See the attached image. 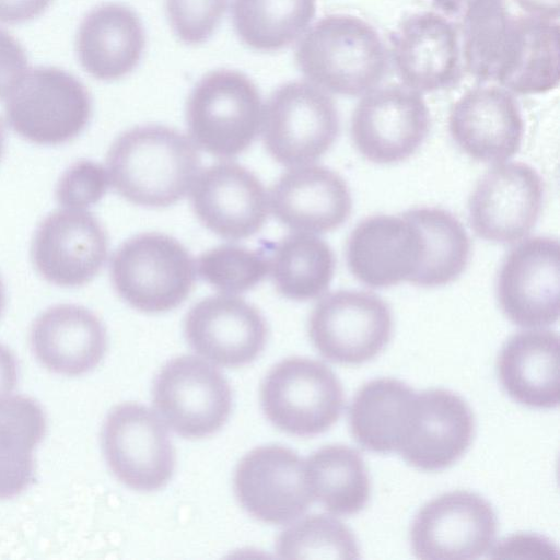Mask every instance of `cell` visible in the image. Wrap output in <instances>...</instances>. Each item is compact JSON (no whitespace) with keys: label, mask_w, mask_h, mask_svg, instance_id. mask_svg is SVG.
Wrapping results in <instances>:
<instances>
[{"label":"cell","mask_w":560,"mask_h":560,"mask_svg":"<svg viewBox=\"0 0 560 560\" xmlns=\"http://www.w3.org/2000/svg\"><path fill=\"white\" fill-rule=\"evenodd\" d=\"M114 189L131 203L161 208L180 200L192 187L201 160L191 139L162 125L126 130L106 159Z\"/></svg>","instance_id":"1"},{"label":"cell","mask_w":560,"mask_h":560,"mask_svg":"<svg viewBox=\"0 0 560 560\" xmlns=\"http://www.w3.org/2000/svg\"><path fill=\"white\" fill-rule=\"evenodd\" d=\"M295 60L322 90L348 96L372 91L389 69L387 49L372 25L348 14L327 15L301 39Z\"/></svg>","instance_id":"2"},{"label":"cell","mask_w":560,"mask_h":560,"mask_svg":"<svg viewBox=\"0 0 560 560\" xmlns=\"http://www.w3.org/2000/svg\"><path fill=\"white\" fill-rule=\"evenodd\" d=\"M110 280L118 295L144 313L179 306L196 280V264L176 238L158 232L125 241L110 260Z\"/></svg>","instance_id":"3"},{"label":"cell","mask_w":560,"mask_h":560,"mask_svg":"<svg viewBox=\"0 0 560 560\" xmlns=\"http://www.w3.org/2000/svg\"><path fill=\"white\" fill-rule=\"evenodd\" d=\"M262 118L257 86L244 73L220 69L192 89L186 121L192 142L218 158H233L256 139Z\"/></svg>","instance_id":"4"},{"label":"cell","mask_w":560,"mask_h":560,"mask_svg":"<svg viewBox=\"0 0 560 560\" xmlns=\"http://www.w3.org/2000/svg\"><path fill=\"white\" fill-rule=\"evenodd\" d=\"M10 127L30 142L66 143L78 137L92 115V98L74 75L55 67L24 73L5 95Z\"/></svg>","instance_id":"5"},{"label":"cell","mask_w":560,"mask_h":560,"mask_svg":"<svg viewBox=\"0 0 560 560\" xmlns=\"http://www.w3.org/2000/svg\"><path fill=\"white\" fill-rule=\"evenodd\" d=\"M262 140L284 166L315 162L335 143L340 129L337 107L320 88L302 81L279 86L262 108Z\"/></svg>","instance_id":"6"},{"label":"cell","mask_w":560,"mask_h":560,"mask_svg":"<svg viewBox=\"0 0 560 560\" xmlns=\"http://www.w3.org/2000/svg\"><path fill=\"white\" fill-rule=\"evenodd\" d=\"M267 419L278 429L298 436L327 431L339 419L345 394L336 374L308 358H288L265 377L260 392Z\"/></svg>","instance_id":"7"},{"label":"cell","mask_w":560,"mask_h":560,"mask_svg":"<svg viewBox=\"0 0 560 560\" xmlns=\"http://www.w3.org/2000/svg\"><path fill=\"white\" fill-rule=\"evenodd\" d=\"M393 317L376 294L340 290L323 298L308 318V336L327 360L361 364L377 357L390 340Z\"/></svg>","instance_id":"8"},{"label":"cell","mask_w":560,"mask_h":560,"mask_svg":"<svg viewBox=\"0 0 560 560\" xmlns=\"http://www.w3.org/2000/svg\"><path fill=\"white\" fill-rule=\"evenodd\" d=\"M153 404L180 436L205 438L228 420L232 392L215 366L197 357L182 355L170 360L156 375Z\"/></svg>","instance_id":"9"},{"label":"cell","mask_w":560,"mask_h":560,"mask_svg":"<svg viewBox=\"0 0 560 560\" xmlns=\"http://www.w3.org/2000/svg\"><path fill=\"white\" fill-rule=\"evenodd\" d=\"M498 521L492 505L470 491H451L427 502L410 528L413 555L424 560H471L492 547Z\"/></svg>","instance_id":"10"},{"label":"cell","mask_w":560,"mask_h":560,"mask_svg":"<svg viewBox=\"0 0 560 560\" xmlns=\"http://www.w3.org/2000/svg\"><path fill=\"white\" fill-rule=\"evenodd\" d=\"M102 446L113 474L133 490H158L173 475L175 453L170 434L145 406H116L104 422Z\"/></svg>","instance_id":"11"},{"label":"cell","mask_w":560,"mask_h":560,"mask_svg":"<svg viewBox=\"0 0 560 560\" xmlns=\"http://www.w3.org/2000/svg\"><path fill=\"white\" fill-rule=\"evenodd\" d=\"M429 129L430 113L423 97L398 84L370 91L351 119L355 148L377 164L407 160L423 143Z\"/></svg>","instance_id":"12"},{"label":"cell","mask_w":560,"mask_h":560,"mask_svg":"<svg viewBox=\"0 0 560 560\" xmlns=\"http://www.w3.org/2000/svg\"><path fill=\"white\" fill-rule=\"evenodd\" d=\"M559 242L535 236L512 248L497 281V298L504 315L525 328L551 326L559 318Z\"/></svg>","instance_id":"13"},{"label":"cell","mask_w":560,"mask_h":560,"mask_svg":"<svg viewBox=\"0 0 560 560\" xmlns=\"http://www.w3.org/2000/svg\"><path fill=\"white\" fill-rule=\"evenodd\" d=\"M542 200L544 182L534 167L500 163L478 180L469 198V222L483 240L514 243L535 226Z\"/></svg>","instance_id":"14"},{"label":"cell","mask_w":560,"mask_h":560,"mask_svg":"<svg viewBox=\"0 0 560 560\" xmlns=\"http://www.w3.org/2000/svg\"><path fill=\"white\" fill-rule=\"evenodd\" d=\"M235 495L253 517L270 524H287L303 515L313 501L305 462L280 445L259 446L238 463Z\"/></svg>","instance_id":"15"},{"label":"cell","mask_w":560,"mask_h":560,"mask_svg":"<svg viewBox=\"0 0 560 560\" xmlns=\"http://www.w3.org/2000/svg\"><path fill=\"white\" fill-rule=\"evenodd\" d=\"M108 238L100 221L80 209L58 210L35 231L32 259L48 282L74 288L90 282L107 258Z\"/></svg>","instance_id":"16"},{"label":"cell","mask_w":560,"mask_h":560,"mask_svg":"<svg viewBox=\"0 0 560 560\" xmlns=\"http://www.w3.org/2000/svg\"><path fill=\"white\" fill-rule=\"evenodd\" d=\"M346 260L351 273L370 288L413 283L423 260L421 232L405 212L368 217L349 235Z\"/></svg>","instance_id":"17"},{"label":"cell","mask_w":560,"mask_h":560,"mask_svg":"<svg viewBox=\"0 0 560 560\" xmlns=\"http://www.w3.org/2000/svg\"><path fill=\"white\" fill-rule=\"evenodd\" d=\"M474 432V413L460 396L443 388L423 390L416 394L397 452L417 469L443 470L465 454Z\"/></svg>","instance_id":"18"},{"label":"cell","mask_w":560,"mask_h":560,"mask_svg":"<svg viewBox=\"0 0 560 560\" xmlns=\"http://www.w3.org/2000/svg\"><path fill=\"white\" fill-rule=\"evenodd\" d=\"M191 206L199 221L228 240L257 233L268 217V195L258 177L234 162L200 172L191 187Z\"/></svg>","instance_id":"19"},{"label":"cell","mask_w":560,"mask_h":560,"mask_svg":"<svg viewBox=\"0 0 560 560\" xmlns=\"http://www.w3.org/2000/svg\"><path fill=\"white\" fill-rule=\"evenodd\" d=\"M184 335L199 355L221 366L236 368L252 362L262 351L267 324L245 300L211 295L188 311Z\"/></svg>","instance_id":"20"},{"label":"cell","mask_w":560,"mask_h":560,"mask_svg":"<svg viewBox=\"0 0 560 560\" xmlns=\"http://www.w3.org/2000/svg\"><path fill=\"white\" fill-rule=\"evenodd\" d=\"M389 39L396 72L405 86L434 92L453 88L462 80L457 31L442 15L412 14Z\"/></svg>","instance_id":"21"},{"label":"cell","mask_w":560,"mask_h":560,"mask_svg":"<svg viewBox=\"0 0 560 560\" xmlns=\"http://www.w3.org/2000/svg\"><path fill=\"white\" fill-rule=\"evenodd\" d=\"M448 129L474 160L501 163L520 150L524 121L515 97L498 86L467 91L452 107Z\"/></svg>","instance_id":"22"},{"label":"cell","mask_w":560,"mask_h":560,"mask_svg":"<svg viewBox=\"0 0 560 560\" xmlns=\"http://www.w3.org/2000/svg\"><path fill=\"white\" fill-rule=\"evenodd\" d=\"M273 215L296 232L326 233L342 225L352 209L345 179L322 165L294 166L270 190Z\"/></svg>","instance_id":"23"},{"label":"cell","mask_w":560,"mask_h":560,"mask_svg":"<svg viewBox=\"0 0 560 560\" xmlns=\"http://www.w3.org/2000/svg\"><path fill=\"white\" fill-rule=\"evenodd\" d=\"M106 346L101 319L75 304L47 308L31 329V347L36 359L49 371L68 376L93 370L103 359Z\"/></svg>","instance_id":"24"},{"label":"cell","mask_w":560,"mask_h":560,"mask_svg":"<svg viewBox=\"0 0 560 560\" xmlns=\"http://www.w3.org/2000/svg\"><path fill=\"white\" fill-rule=\"evenodd\" d=\"M559 336L545 329L511 336L500 350L497 371L505 393L535 409L559 405Z\"/></svg>","instance_id":"25"},{"label":"cell","mask_w":560,"mask_h":560,"mask_svg":"<svg viewBox=\"0 0 560 560\" xmlns=\"http://www.w3.org/2000/svg\"><path fill=\"white\" fill-rule=\"evenodd\" d=\"M145 35L138 15L128 7L106 3L82 21L77 51L81 66L98 80H117L138 65Z\"/></svg>","instance_id":"26"},{"label":"cell","mask_w":560,"mask_h":560,"mask_svg":"<svg viewBox=\"0 0 560 560\" xmlns=\"http://www.w3.org/2000/svg\"><path fill=\"white\" fill-rule=\"evenodd\" d=\"M416 394L396 378L381 377L365 383L349 407V424L357 443L373 453L397 452Z\"/></svg>","instance_id":"27"},{"label":"cell","mask_w":560,"mask_h":560,"mask_svg":"<svg viewBox=\"0 0 560 560\" xmlns=\"http://www.w3.org/2000/svg\"><path fill=\"white\" fill-rule=\"evenodd\" d=\"M46 432V417L32 398L13 396L0 402V499H11L35 479L33 451Z\"/></svg>","instance_id":"28"},{"label":"cell","mask_w":560,"mask_h":560,"mask_svg":"<svg viewBox=\"0 0 560 560\" xmlns=\"http://www.w3.org/2000/svg\"><path fill=\"white\" fill-rule=\"evenodd\" d=\"M313 499L337 515H353L371 495V480L361 454L347 445L332 444L315 451L305 462Z\"/></svg>","instance_id":"29"},{"label":"cell","mask_w":560,"mask_h":560,"mask_svg":"<svg viewBox=\"0 0 560 560\" xmlns=\"http://www.w3.org/2000/svg\"><path fill=\"white\" fill-rule=\"evenodd\" d=\"M336 267L331 247L312 233L295 232L281 238L269 259L275 287L283 296L307 301L324 294Z\"/></svg>","instance_id":"30"},{"label":"cell","mask_w":560,"mask_h":560,"mask_svg":"<svg viewBox=\"0 0 560 560\" xmlns=\"http://www.w3.org/2000/svg\"><path fill=\"white\" fill-rule=\"evenodd\" d=\"M405 213L418 225L423 240V260L413 284L434 288L458 278L470 255L469 237L462 222L436 207H417Z\"/></svg>","instance_id":"31"},{"label":"cell","mask_w":560,"mask_h":560,"mask_svg":"<svg viewBox=\"0 0 560 560\" xmlns=\"http://www.w3.org/2000/svg\"><path fill=\"white\" fill-rule=\"evenodd\" d=\"M232 18L249 47L275 51L293 43L316 13V0H233Z\"/></svg>","instance_id":"32"},{"label":"cell","mask_w":560,"mask_h":560,"mask_svg":"<svg viewBox=\"0 0 560 560\" xmlns=\"http://www.w3.org/2000/svg\"><path fill=\"white\" fill-rule=\"evenodd\" d=\"M520 43L513 67L501 83L518 94H540L559 84V24L518 16Z\"/></svg>","instance_id":"33"},{"label":"cell","mask_w":560,"mask_h":560,"mask_svg":"<svg viewBox=\"0 0 560 560\" xmlns=\"http://www.w3.org/2000/svg\"><path fill=\"white\" fill-rule=\"evenodd\" d=\"M463 15L465 67L478 82L495 81L511 15L503 0H476Z\"/></svg>","instance_id":"34"},{"label":"cell","mask_w":560,"mask_h":560,"mask_svg":"<svg viewBox=\"0 0 560 560\" xmlns=\"http://www.w3.org/2000/svg\"><path fill=\"white\" fill-rule=\"evenodd\" d=\"M276 552L283 559H358L354 534L338 518L310 515L290 525L277 538Z\"/></svg>","instance_id":"35"},{"label":"cell","mask_w":560,"mask_h":560,"mask_svg":"<svg viewBox=\"0 0 560 560\" xmlns=\"http://www.w3.org/2000/svg\"><path fill=\"white\" fill-rule=\"evenodd\" d=\"M196 270L215 290L237 294L253 289L265 279L269 271V259L261 252L224 244L202 253Z\"/></svg>","instance_id":"36"},{"label":"cell","mask_w":560,"mask_h":560,"mask_svg":"<svg viewBox=\"0 0 560 560\" xmlns=\"http://www.w3.org/2000/svg\"><path fill=\"white\" fill-rule=\"evenodd\" d=\"M226 0H166L173 31L186 44L206 42L221 21Z\"/></svg>","instance_id":"37"},{"label":"cell","mask_w":560,"mask_h":560,"mask_svg":"<svg viewBox=\"0 0 560 560\" xmlns=\"http://www.w3.org/2000/svg\"><path fill=\"white\" fill-rule=\"evenodd\" d=\"M109 179L107 171L91 160H80L61 175L56 187L60 206L83 210L97 203L106 194Z\"/></svg>","instance_id":"38"},{"label":"cell","mask_w":560,"mask_h":560,"mask_svg":"<svg viewBox=\"0 0 560 560\" xmlns=\"http://www.w3.org/2000/svg\"><path fill=\"white\" fill-rule=\"evenodd\" d=\"M27 58L23 47L0 28V97L5 96L24 74Z\"/></svg>","instance_id":"39"},{"label":"cell","mask_w":560,"mask_h":560,"mask_svg":"<svg viewBox=\"0 0 560 560\" xmlns=\"http://www.w3.org/2000/svg\"><path fill=\"white\" fill-rule=\"evenodd\" d=\"M51 0H0V22L16 24L40 15Z\"/></svg>","instance_id":"40"},{"label":"cell","mask_w":560,"mask_h":560,"mask_svg":"<svg viewBox=\"0 0 560 560\" xmlns=\"http://www.w3.org/2000/svg\"><path fill=\"white\" fill-rule=\"evenodd\" d=\"M18 382V363L13 353L0 343V402L14 389Z\"/></svg>","instance_id":"41"},{"label":"cell","mask_w":560,"mask_h":560,"mask_svg":"<svg viewBox=\"0 0 560 560\" xmlns=\"http://www.w3.org/2000/svg\"><path fill=\"white\" fill-rule=\"evenodd\" d=\"M523 10L548 20H557L559 18L560 0H514Z\"/></svg>","instance_id":"42"},{"label":"cell","mask_w":560,"mask_h":560,"mask_svg":"<svg viewBox=\"0 0 560 560\" xmlns=\"http://www.w3.org/2000/svg\"><path fill=\"white\" fill-rule=\"evenodd\" d=\"M434 7L448 16H460L476 0H432Z\"/></svg>","instance_id":"43"},{"label":"cell","mask_w":560,"mask_h":560,"mask_svg":"<svg viewBox=\"0 0 560 560\" xmlns=\"http://www.w3.org/2000/svg\"><path fill=\"white\" fill-rule=\"evenodd\" d=\"M5 307V289L0 277V316L2 315Z\"/></svg>","instance_id":"44"},{"label":"cell","mask_w":560,"mask_h":560,"mask_svg":"<svg viewBox=\"0 0 560 560\" xmlns=\"http://www.w3.org/2000/svg\"><path fill=\"white\" fill-rule=\"evenodd\" d=\"M4 144H5V132H4L2 121L0 120V160L4 152Z\"/></svg>","instance_id":"45"}]
</instances>
